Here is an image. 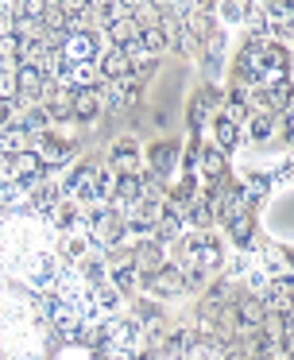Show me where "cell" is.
Listing matches in <instances>:
<instances>
[{"label": "cell", "instance_id": "obj_1", "mask_svg": "<svg viewBox=\"0 0 294 360\" xmlns=\"http://www.w3.org/2000/svg\"><path fill=\"white\" fill-rule=\"evenodd\" d=\"M97 182H101V171H97V167H82L77 174H70V179L62 182V194L74 198V202H93V205H101Z\"/></svg>", "mask_w": 294, "mask_h": 360}, {"label": "cell", "instance_id": "obj_2", "mask_svg": "<svg viewBox=\"0 0 294 360\" xmlns=\"http://www.w3.org/2000/svg\"><path fill=\"white\" fill-rule=\"evenodd\" d=\"M97 35L93 32H77V35H70L66 43L58 47V55H62V66H82V63H97Z\"/></svg>", "mask_w": 294, "mask_h": 360}, {"label": "cell", "instance_id": "obj_3", "mask_svg": "<svg viewBox=\"0 0 294 360\" xmlns=\"http://www.w3.org/2000/svg\"><path fill=\"white\" fill-rule=\"evenodd\" d=\"M120 229H124V221H120V213H113V210H101L89 217V236L101 248H113V244L120 240Z\"/></svg>", "mask_w": 294, "mask_h": 360}, {"label": "cell", "instance_id": "obj_4", "mask_svg": "<svg viewBox=\"0 0 294 360\" xmlns=\"http://www.w3.org/2000/svg\"><path fill=\"white\" fill-rule=\"evenodd\" d=\"M46 86H51V82H46L43 74L35 70V66H23V63L15 66V89H20L23 101H43Z\"/></svg>", "mask_w": 294, "mask_h": 360}, {"label": "cell", "instance_id": "obj_5", "mask_svg": "<svg viewBox=\"0 0 294 360\" xmlns=\"http://www.w3.org/2000/svg\"><path fill=\"white\" fill-rule=\"evenodd\" d=\"M97 70L105 74V82H120V78H128L132 74V63H128V55L124 51H105V58L97 63Z\"/></svg>", "mask_w": 294, "mask_h": 360}, {"label": "cell", "instance_id": "obj_6", "mask_svg": "<svg viewBox=\"0 0 294 360\" xmlns=\"http://www.w3.org/2000/svg\"><path fill=\"white\" fill-rule=\"evenodd\" d=\"M151 287L159 290V295H178V290L186 287V279H182V271H178V267L162 264L159 271H151Z\"/></svg>", "mask_w": 294, "mask_h": 360}, {"label": "cell", "instance_id": "obj_7", "mask_svg": "<svg viewBox=\"0 0 294 360\" xmlns=\"http://www.w3.org/2000/svg\"><path fill=\"white\" fill-rule=\"evenodd\" d=\"M70 109H74L77 117H97L101 94L97 89H74V94H70Z\"/></svg>", "mask_w": 294, "mask_h": 360}, {"label": "cell", "instance_id": "obj_8", "mask_svg": "<svg viewBox=\"0 0 294 360\" xmlns=\"http://www.w3.org/2000/svg\"><path fill=\"white\" fill-rule=\"evenodd\" d=\"M8 171H12L15 179H31V174L43 171V163H39L35 151H15V155L8 159Z\"/></svg>", "mask_w": 294, "mask_h": 360}, {"label": "cell", "instance_id": "obj_9", "mask_svg": "<svg viewBox=\"0 0 294 360\" xmlns=\"http://www.w3.org/2000/svg\"><path fill=\"white\" fill-rule=\"evenodd\" d=\"M267 302L263 306H271V310H279V314H286V302H290V279L286 275H279L275 283H267Z\"/></svg>", "mask_w": 294, "mask_h": 360}, {"label": "cell", "instance_id": "obj_10", "mask_svg": "<svg viewBox=\"0 0 294 360\" xmlns=\"http://www.w3.org/2000/svg\"><path fill=\"white\" fill-rule=\"evenodd\" d=\"M178 233H182V213H178V210L159 213V221H155V236H159V244L174 240Z\"/></svg>", "mask_w": 294, "mask_h": 360}, {"label": "cell", "instance_id": "obj_11", "mask_svg": "<svg viewBox=\"0 0 294 360\" xmlns=\"http://www.w3.org/2000/svg\"><path fill=\"white\" fill-rule=\"evenodd\" d=\"M35 155H39V163H51V167H58V163H66L70 159V148L66 143H54V140H39V148H35Z\"/></svg>", "mask_w": 294, "mask_h": 360}, {"label": "cell", "instance_id": "obj_12", "mask_svg": "<svg viewBox=\"0 0 294 360\" xmlns=\"http://www.w3.org/2000/svg\"><path fill=\"white\" fill-rule=\"evenodd\" d=\"M263 318H267L263 298H244V302H240V326H244V329H255Z\"/></svg>", "mask_w": 294, "mask_h": 360}, {"label": "cell", "instance_id": "obj_13", "mask_svg": "<svg viewBox=\"0 0 294 360\" xmlns=\"http://www.w3.org/2000/svg\"><path fill=\"white\" fill-rule=\"evenodd\" d=\"M136 43L147 55H159V51H167V32H162V27H143V32L136 35Z\"/></svg>", "mask_w": 294, "mask_h": 360}, {"label": "cell", "instance_id": "obj_14", "mask_svg": "<svg viewBox=\"0 0 294 360\" xmlns=\"http://www.w3.org/2000/svg\"><path fill=\"white\" fill-rule=\"evenodd\" d=\"M132 267H136V271H159V267H162L159 244H147V248H139L136 259H132Z\"/></svg>", "mask_w": 294, "mask_h": 360}, {"label": "cell", "instance_id": "obj_15", "mask_svg": "<svg viewBox=\"0 0 294 360\" xmlns=\"http://www.w3.org/2000/svg\"><path fill=\"white\" fill-rule=\"evenodd\" d=\"M271 124H275V112L255 109V117L248 120V132H252V140H267V136H271Z\"/></svg>", "mask_w": 294, "mask_h": 360}, {"label": "cell", "instance_id": "obj_16", "mask_svg": "<svg viewBox=\"0 0 294 360\" xmlns=\"http://www.w3.org/2000/svg\"><path fill=\"white\" fill-rule=\"evenodd\" d=\"M58 248H62V256H66V259H77L85 252V236H77L74 229H66V233H62V240H58Z\"/></svg>", "mask_w": 294, "mask_h": 360}, {"label": "cell", "instance_id": "obj_17", "mask_svg": "<svg viewBox=\"0 0 294 360\" xmlns=\"http://www.w3.org/2000/svg\"><path fill=\"white\" fill-rule=\"evenodd\" d=\"M136 283H139V271H136L132 264L116 267V275H113V287H116V290H136Z\"/></svg>", "mask_w": 294, "mask_h": 360}, {"label": "cell", "instance_id": "obj_18", "mask_svg": "<svg viewBox=\"0 0 294 360\" xmlns=\"http://www.w3.org/2000/svg\"><path fill=\"white\" fill-rule=\"evenodd\" d=\"M116 186H120V171H116V167H108V171H101V182H97V190H101V202H105V198H116Z\"/></svg>", "mask_w": 294, "mask_h": 360}, {"label": "cell", "instance_id": "obj_19", "mask_svg": "<svg viewBox=\"0 0 294 360\" xmlns=\"http://www.w3.org/2000/svg\"><path fill=\"white\" fill-rule=\"evenodd\" d=\"M186 221H190L193 229H205L209 221H213V210H209V202H193L190 213H186Z\"/></svg>", "mask_w": 294, "mask_h": 360}, {"label": "cell", "instance_id": "obj_20", "mask_svg": "<svg viewBox=\"0 0 294 360\" xmlns=\"http://www.w3.org/2000/svg\"><path fill=\"white\" fill-rule=\"evenodd\" d=\"M201 167H205V174H209V179H221V174H224V155H221V151H205V159H201Z\"/></svg>", "mask_w": 294, "mask_h": 360}, {"label": "cell", "instance_id": "obj_21", "mask_svg": "<svg viewBox=\"0 0 294 360\" xmlns=\"http://www.w3.org/2000/svg\"><path fill=\"white\" fill-rule=\"evenodd\" d=\"M217 143H221L224 151L236 148V124H229V120H217Z\"/></svg>", "mask_w": 294, "mask_h": 360}, {"label": "cell", "instance_id": "obj_22", "mask_svg": "<svg viewBox=\"0 0 294 360\" xmlns=\"http://www.w3.org/2000/svg\"><path fill=\"white\" fill-rule=\"evenodd\" d=\"M205 51H209V70H217V66H221V55H224V35H221V32L209 35Z\"/></svg>", "mask_w": 294, "mask_h": 360}, {"label": "cell", "instance_id": "obj_23", "mask_svg": "<svg viewBox=\"0 0 294 360\" xmlns=\"http://www.w3.org/2000/svg\"><path fill=\"white\" fill-rule=\"evenodd\" d=\"M267 186H271V179H248L244 202H255V198H263V194H267Z\"/></svg>", "mask_w": 294, "mask_h": 360}, {"label": "cell", "instance_id": "obj_24", "mask_svg": "<svg viewBox=\"0 0 294 360\" xmlns=\"http://www.w3.org/2000/svg\"><path fill=\"white\" fill-rule=\"evenodd\" d=\"M244 112H248V109H244V101H232L229 109H224V117H221V120H229V124H240V120H244Z\"/></svg>", "mask_w": 294, "mask_h": 360}, {"label": "cell", "instance_id": "obj_25", "mask_svg": "<svg viewBox=\"0 0 294 360\" xmlns=\"http://www.w3.org/2000/svg\"><path fill=\"white\" fill-rule=\"evenodd\" d=\"M221 16L224 20H244L248 16V4H221Z\"/></svg>", "mask_w": 294, "mask_h": 360}, {"label": "cell", "instance_id": "obj_26", "mask_svg": "<svg viewBox=\"0 0 294 360\" xmlns=\"http://www.w3.org/2000/svg\"><path fill=\"white\" fill-rule=\"evenodd\" d=\"M170 163H174V151H167V148L155 151V167H159V171H162V167H170Z\"/></svg>", "mask_w": 294, "mask_h": 360}]
</instances>
